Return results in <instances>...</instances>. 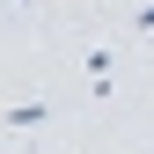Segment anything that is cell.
Wrapping results in <instances>:
<instances>
[{
	"mask_svg": "<svg viewBox=\"0 0 154 154\" xmlns=\"http://www.w3.org/2000/svg\"><path fill=\"white\" fill-rule=\"evenodd\" d=\"M44 118H51V103H15V110H8L15 132H29V125H44Z\"/></svg>",
	"mask_w": 154,
	"mask_h": 154,
	"instance_id": "obj_1",
	"label": "cell"
},
{
	"mask_svg": "<svg viewBox=\"0 0 154 154\" xmlns=\"http://www.w3.org/2000/svg\"><path fill=\"white\" fill-rule=\"evenodd\" d=\"M88 81H95V95H110V51H88Z\"/></svg>",
	"mask_w": 154,
	"mask_h": 154,
	"instance_id": "obj_2",
	"label": "cell"
},
{
	"mask_svg": "<svg viewBox=\"0 0 154 154\" xmlns=\"http://www.w3.org/2000/svg\"><path fill=\"white\" fill-rule=\"evenodd\" d=\"M132 22H140V29H147V37H154V0H147V8H140V15H132Z\"/></svg>",
	"mask_w": 154,
	"mask_h": 154,
	"instance_id": "obj_3",
	"label": "cell"
},
{
	"mask_svg": "<svg viewBox=\"0 0 154 154\" xmlns=\"http://www.w3.org/2000/svg\"><path fill=\"white\" fill-rule=\"evenodd\" d=\"M22 8H37V0H22Z\"/></svg>",
	"mask_w": 154,
	"mask_h": 154,
	"instance_id": "obj_4",
	"label": "cell"
}]
</instances>
